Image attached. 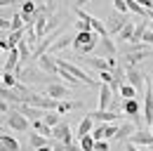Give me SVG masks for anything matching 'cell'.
I'll list each match as a JSON object with an SVG mask.
<instances>
[{
  "label": "cell",
  "instance_id": "1",
  "mask_svg": "<svg viewBox=\"0 0 153 151\" xmlns=\"http://www.w3.org/2000/svg\"><path fill=\"white\" fill-rule=\"evenodd\" d=\"M123 52H125V61L130 64V66H137L139 61H144V59H149V57H153V50H149L144 43H137V45H132V47H123Z\"/></svg>",
  "mask_w": 153,
  "mask_h": 151
},
{
  "label": "cell",
  "instance_id": "2",
  "mask_svg": "<svg viewBox=\"0 0 153 151\" xmlns=\"http://www.w3.org/2000/svg\"><path fill=\"white\" fill-rule=\"evenodd\" d=\"M59 61V69H64V71H68L71 76H76L80 83H85V85H101L99 80H94V78H90V76L85 73L80 66H76V64H71V61H66V59H57Z\"/></svg>",
  "mask_w": 153,
  "mask_h": 151
},
{
  "label": "cell",
  "instance_id": "3",
  "mask_svg": "<svg viewBox=\"0 0 153 151\" xmlns=\"http://www.w3.org/2000/svg\"><path fill=\"white\" fill-rule=\"evenodd\" d=\"M52 139L64 142L68 149L73 147V135H71V125L66 123V118H61V123H59L57 128H52Z\"/></svg>",
  "mask_w": 153,
  "mask_h": 151
},
{
  "label": "cell",
  "instance_id": "4",
  "mask_svg": "<svg viewBox=\"0 0 153 151\" xmlns=\"http://www.w3.org/2000/svg\"><path fill=\"white\" fill-rule=\"evenodd\" d=\"M125 76H127V83L137 87V92L139 90H146V76L141 73L137 66H130V64H125Z\"/></svg>",
  "mask_w": 153,
  "mask_h": 151
},
{
  "label": "cell",
  "instance_id": "5",
  "mask_svg": "<svg viewBox=\"0 0 153 151\" xmlns=\"http://www.w3.org/2000/svg\"><path fill=\"white\" fill-rule=\"evenodd\" d=\"M5 123L12 128L14 132H26L28 130V118L24 116V113H19L14 106H12V111H10V116L5 118Z\"/></svg>",
  "mask_w": 153,
  "mask_h": 151
},
{
  "label": "cell",
  "instance_id": "6",
  "mask_svg": "<svg viewBox=\"0 0 153 151\" xmlns=\"http://www.w3.org/2000/svg\"><path fill=\"white\" fill-rule=\"evenodd\" d=\"M144 120L153 128V80L146 78V94H144Z\"/></svg>",
  "mask_w": 153,
  "mask_h": 151
},
{
  "label": "cell",
  "instance_id": "7",
  "mask_svg": "<svg viewBox=\"0 0 153 151\" xmlns=\"http://www.w3.org/2000/svg\"><path fill=\"white\" fill-rule=\"evenodd\" d=\"M38 69L45 71L47 76H52V78H59V61H57V57L50 55V52L38 59Z\"/></svg>",
  "mask_w": 153,
  "mask_h": 151
},
{
  "label": "cell",
  "instance_id": "8",
  "mask_svg": "<svg viewBox=\"0 0 153 151\" xmlns=\"http://www.w3.org/2000/svg\"><path fill=\"white\" fill-rule=\"evenodd\" d=\"M118 130H120V125L118 123H104V125H97L94 132H92V137H94L97 142L99 139H115V135H118Z\"/></svg>",
  "mask_w": 153,
  "mask_h": 151
},
{
  "label": "cell",
  "instance_id": "9",
  "mask_svg": "<svg viewBox=\"0 0 153 151\" xmlns=\"http://www.w3.org/2000/svg\"><path fill=\"white\" fill-rule=\"evenodd\" d=\"M127 21H132V19H130V14L113 12V14L108 17V24H106V26H108V36H111V33H113V36H118V33H120V31L127 26Z\"/></svg>",
  "mask_w": 153,
  "mask_h": 151
},
{
  "label": "cell",
  "instance_id": "10",
  "mask_svg": "<svg viewBox=\"0 0 153 151\" xmlns=\"http://www.w3.org/2000/svg\"><path fill=\"white\" fill-rule=\"evenodd\" d=\"M45 94L52 97V99H57V102H64V99L71 97V90H68L66 85H61V83H50V85L45 87Z\"/></svg>",
  "mask_w": 153,
  "mask_h": 151
},
{
  "label": "cell",
  "instance_id": "11",
  "mask_svg": "<svg viewBox=\"0 0 153 151\" xmlns=\"http://www.w3.org/2000/svg\"><path fill=\"white\" fill-rule=\"evenodd\" d=\"M111 102H113L111 85H108V83H101V85H99V111H108Z\"/></svg>",
  "mask_w": 153,
  "mask_h": 151
},
{
  "label": "cell",
  "instance_id": "12",
  "mask_svg": "<svg viewBox=\"0 0 153 151\" xmlns=\"http://www.w3.org/2000/svg\"><path fill=\"white\" fill-rule=\"evenodd\" d=\"M14 109L19 113H24L26 118H31V120H42V118H45V111L38 109V106H31V104H17Z\"/></svg>",
  "mask_w": 153,
  "mask_h": 151
},
{
  "label": "cell",
  "instance_id": "13",
  "mask_svg": "<svg viewBox=\"0 0 153 151\" xmlns=\"http://www.w3.org/2000/svg\"><path fill=\"white\" fill-rule=\"evenodd\" d=\"M127 142L134 144V147H144V149H146V147H151V144H153V135H151V132H144V130H137Z\"/></svg>",
  "mask_w": 153,
  "mask_h": 151
},
{
  "label": "cell",
  "instance_id": "14",
  "mask_svg": "<svg viewBox=\"0 0 153 151\" xmlns=\"http://www.w3.org/2000/svg\"><path fill=\"white\" fill-rule=\"evenodd\" d=\"M87 116H92L94 120H99V123H118L120 120V113L118 111H90Z\"/></svg>",
  "mask_w": 153,
  "mask_h": 151
},
{
  "label": "cell",
  "instance_id": "15",
  "mask_svg": "<svg viewBox=\"0 0 153 151\" xmlns=\"http://www.w3.org/2000/svg\"><path fill=\"white\" fill-rule=\"evenodd\" d=\"M82 61L90 66V69H94V71H108V59L106 57H82Z\"/></svg>",
  "mask_w": 153,
  "mask_h": 151
},
{
  "label": "cell",
  "instance_id": "16",
  "mask_svg": "<svg viewBox=\"0 0 153 151\" xmlns=\"http://www.w3.org/2000/svg\"><path fill=\"white\" fill-rule=\"evenodd\" d=\"M97 38H99V36H97L94 31H87V33H78V36L73 38V50H76V52H80V50H82L87 43H92V40H97Z\"/></svg>",
  "mask_w": 153,
  "mask_h": 151
},
{
  "label": "cell",
  "instance_id": "17",
  "mask_svg": "<svg viewBox=\"0 0 153 151\" xmlns=\"http://www.w3.org/2000/svg\"><path fill=\"white\" fill-rule=\"evenodd\" d=\"M28 144H31V149H42V147H50L52 142H50V137H45V135H40V132H31L28 135Z\"/></svg>",
  "mask_w": 153,
  "mask_h": 151
},
{
  "label": "cell",
  "instance_id": "18",
  "mask_svg": "<svg viewBox=\"0 0 153 151\" xmlns=\"http://www.w3.org/2000/svg\"><path fill=\"white\" fill-rule=\"evenodd\" d=\"M0 147H2V151H21L19 142H17L12 135H7V132L0 135Z\"/></svg>",
  "mask_w": 153,
  "mask_h": 151
},
{
  "label": "cell",
  "instance_id": "19",
  "mask_svg": "<svg viewBox=\"0 0 153 151\" xmlns=\"http://www.w3.org/2000/svg\"><path fill=\"white\" fill-rule=\"evenodd\" d=\"M94 132V118L92 116H85L82 120H80V125H78V135H80V139L82 137H87V135H92Z\"/></svg>",
  "mask_w": 153,
  "mask_h": 151
},
{
  "label": "cell",
  "instance_id": "20",
  "mask_svg": "<svg viewBox=\"0 0 153 151\" xmlns=\"http://www.w3.org/2000/svg\"><path fill=\"white\" fill-rule=\"evenodd\" d=\"M66 47H73V38L68 36V33H64V36L59 38L57 43L50 47V55H57V52H61V50H66Z\"/></svg>",
  "mask_w": 153,
  "mask_h": 151
},
{
  "label": "cell",
  "instance_id": "21",
  "mask_svg": "<svg viewBox=\"0 0 153 151\" xmlns=\"http://www.w3.org/2000/svg\"><path fill=\"white\" fill-rule=\"evenodd\" d=\"M123 111H125V116H139V111H141V104H139V99H123Z\"/></svg>",
  "mask_w": 153,
  "mask_h": 151
},
{
  "label": "cell",
  "instance_id": "22",
  "mask_svg": "<svg viewBox=\"0 0 153 151\" xmlns=\"http://www.w3.org/2000/svg\"><path fill=\"white\" fill-rule=\"evenodd\" d=\"M134 132H137V130H134V125H132V123H120V130H118V135H115V139L125 144V139H130Z\"/></svg>",
  "mask_w": 153,
  "mask_h": 151
},
{
  "label": "cell",
  "instance_id": "23",
  "mask_svg": "<svg viewBox=\"0 0 153 151\" xmlns=\"http://www.w3.org/2000/svg\"><path fill=\"white\" fill-rule=\"evenodd\" d=\"M134 31H137V24H134V21H127V26L118 33V40H123V43H132Z\"/></svg>",
  "mask_w": 153,
  "mask_h": 151
},
{
  "label": "cell",
  "instance_id": "24",
  "mask_svg": "<svg viewBox=\"0 0 153 151\" xmlns=\"http://www.w3.org/2000/svg\"><path fill=\"white\" fill-rule=\"evenodd\" d=\"M80 106H82L80 102H68V99H64V102H59V104H57V111L64 116V113L73 111V109H80Z\"/></svg>",
  "mask_w": 153,
  "mask_h": 151
},
{
  "label": "cell",
  "instance_id": "25",
  "mask_svg": "<svg viewBox=\"0 0 153 151\" xmlns=\"http://www.w3.org/2000/svg\"><path fill=\"white\" fill-rule=\"evenodd\" d=\"M45 125H50V128H57L59 123H61V113L59 111H45Z\"/></svg>",
  "mask_w": 153,
  "mask_h": 151
},
{
  "label": "cell",
  "instance_id": "26",
  "mask_svg": "<svg viewBox=\"0 0 153 151\" xmlns=\"http://www.w3.org/2000/svg\"><path fill=\"white\" fill-rule=\"evenodd\" d=\"M19 76L17 73H10V71H2V87H14L19 80H17Z\"/></svg>",
  "mask_w": 153,
  "mask_h": 151
},
{
  "label": "cell",
  "instance_id": "27",
  "mask_svg": "<svg viewBox=\"0 0 153 151\" xmlns=\"http://www.w3.org/2000/svg\"><path fill=\"white\" fill-rule=\"evenodd\" d=\"M33 128H36V132L45 135V137H52V128L45 125V120H33Z\"/></svg>",
  "mask_w": 153,
  "mask_h": 151
},
{
  "label": "cell",
  "instance_id": "28",
  "mask_svg": "<svg viewBox=\"0 0 153 151\" xmlns=\"http://www.w3.org/2000/svg\"><path fill=\"white\" fill-rule=\"evenodd\" d=\"M94 144H97V139L92 137V135H87V137L80 139V149L82 151H94Z\"/></svg>",
  "mask_w": 153,
  "mask_h": 151
},
{
  "label": "cell",
  "instance_id": "29",
  "mask_svg": "<svg viewBox=\"0 0 153 151\" xmlns=\"http://www.w3.org/2000/svg\"><path fill=\"white\" fill-rule=\"evenodd\" d=\"M113 7L120 14H130V0H113Z\"/></svg>",
  "mask_w": 153,
  "mask_h": 151
},
{
  "label": "cell",
  "instance_id": "30",
  "mask_svg": "<svg viewBox=\"0 0 153 151\" xmlns=\"http://www.w3.org/2000/svg\"><path fill=\"white\" fill-rule=\"evenodd\" d=\"M120 94H123L125 99H137V87H132L130 83H125V85L120 87Z\"/></svg>",
  "mask_w": 153,
  "mask_h": 151
},
{
  "label": "cell",
  "instance_id": "31",
  "mask_svg": "<svg viewBox=\"0 0 153 151\" xmlns=\"http://www.w3.org/2000/svg\"><path fill=\"white\" fill-rule=\"evenodd\" d=\"M59 80H64V83H68V85H76V83H80L76 76H71L68 71H64V69H59Z\"/></svg>",
  "mask_w": 153,
  "mask_h": 151
},
{
  "label": "cell",
  "instance_id": "32",
  "mask_svg": "<svg viewBox=\"0 0 153 151\" xmlns=\"http://www.w3.org/2000/svg\"><path fill=\"white\" fill-rule=\"evenodd\" d=\"M101 45H104V50H106V55H108V57H115V45H113L111 38H104Z\"/></svg>",
  "mask_w": 153,
  "mask_h": 151
},
{
  "label": "cell",
  "instance_id": "33",
  "mask_svg": "<svg viewBox=\"0 0 153 151\" xmlns=\"http://www.w3.org/2000/svg\"><path fill=\"white\" fill-rule=\"evenodd\" d=\"M99 83H108L111 85L113 83V71H101L99 73Z\"/></svg>",
  "mask_w": 153,
  "mask_h": 151
},
{
  "label": "cell",
  "instance_id": "34",
  "mask_svg": "<svg viewBox=\"0 0 153 151\" xmlns=\"http://www.w3.org/2000/svg\"><path fill=\"white\" fill-rule=\"evenodd\" d=\"M52 151H71L64 142H57V139H52Z\"/></svg>",
  "mask_w": 153,
  "mask_h": 151
},
{
  "label": "cell",
  "instance_id": "35",
  "mask_svg": "<svg viewBox=\"0 0 153 151\" xmlns=\"http://www.w3.org/2000/svg\"><path fill=\"white\" fill-rule=\"evenodd\" d=\"M141 43H144V45H146V43H149V45H153V31H151V26L146 28V33H144V38H141Z\"/></svg>",
  "mask_w": 153,
  "mask_h": 151
},
{
  "label": "cell",
  "instance_id": "36",
  "mask_svg": "<svg viewBox=\"0 0 153 151\" xmlns=\"http://www.w3.org/2000/svg\"><path fill=\"white\" fill-rule=\"evenodd\" d=\"M94 151H108V142H106V139H99L94 144Z\"/></svg>",
  "mask_w": 153,
  "mask_h": 151
},
{
  "label": "cell",
  "instance_id": "37",
  "mask_svg": "<svg viewBox=\"0 0 153 151\" xmlns=\"http://www.w3.org/2000/svg\"><path fill=\"white\" fill-rule=\"evenodd\" d=\"M0 111H2V116H5V118H7V116H10V111H12V109H10V104H7L5 99H2V104H0Z\"/></svg>",
  "mask_w": 153,
  "mask_h": 151
},
{
  "label": "cell",
  "instance_id": "38",
  "mask_svg": "<svg viewBox=\"0 0 153 151\" xmlns=\"http://www.w3.org/2000/svg\"><path fill=\"white\" fill-rule=\"evenodd\" d=\"M87 2H90V0H73V5H76V7H82V5H87Z\"/></svg>",
  "mask_w": 153,
  "mask_h": 151
},
{
  "label": "cell",
  "instance_id": "39",
  "mask_svg": "<svg viewBox=\"0 0 153 151\" xmlns=\"http://www.w3.org/2000/svg\"><path fill=\"white\" fill-rule=\"evenodd\" d=\"M71 151H82V149H80V144H73V147H71Z\"/></svg>",
  "mask_w": 153,
  "mask_h": 151
},
{
  "label": "cell",
  "instance_id": "40",
  "mask_svg": "<svg viewBox=\"0 0 153 151\" xmlns=\"http://www.w3.org/2000/svg\"><path fill=\"white\" fill-rule=\"evenodd\" d=\"M10 2H12V0H0V5H2V7H7Z\"/></svg>",
  "mask_w": 153,
  "mask_h": 151
},
{
  "label": "cell",
  "instance_id": "41",
  "mask_svg": "<svg viewBox=\"0 0 153 151\" xmlns=\"http://www.w3.org/2000/svg\"><path fill=\"white\" fill-rule=\"evenodd\" d=\"M38 151H52V144H50V147H42V149H38Z\"/></svg>",
  "mask_w": 153,
  "mask_h": 151
},
{
  "label": "cell",
  "instance_id": "42",
  "mask_svg": "<svg viewBox=\"0 0 153 151\" xmlns=\"http://www.w3.org/2000/svg\"><path fill=\"white\" fill-rule=\"evenodd\" d=\"M149 149H151V151H153V144H151V147H149Z\"/></svg>",
  "mask_w": 153,
  "mask_h": 151
},
{
  "label": "cell",
  "instance_id": "43",
  "mask_svg": "<svg viewBox=\"0 0 153 151\" xmlns=\"http://www.w3.org/2000/svg\"><path fill=\"white\" fill-rule=\"evenodd\" d=\"M151 31H153V21H151Z\"/></svg>",
  "mask_w": 153,
  "mask_h": 151
},
{
  "label": "cell",
  "instance_id": "44",
  "mask_svg": "<svg viewBox=\"0 0 153 151\" xmlns=\"http://www.w3.org/2000/svg\"><path fill=\"white\" fill-rule=\"evenodd\" d=\"M151 135H153V130H151Z\"/></svg>",
  "mask_w": 153,
  "mask_h": 151
}]
</instances>
